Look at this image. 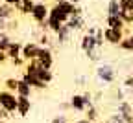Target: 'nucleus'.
<instances>
[{
  "instance_id": "3",
  "label": "nucleus",
  "mask_w": 133,
  "mask_h": 123,
  "mask_svg": "<svg viewBox=\"0 0 133 123\" xmlns=\"http://www.w3.org/2000/svg\"><path fill=\"white\" fill-rule=\"evenodd\" d=\"M124 37H126L124 29H115V28H105L104 29V41L111 46H118Z\"/></svg>"
},
{
  "instance_id": "24",
  "label": "nucleus",
  "mask_w": 133,
  "mask_h": 123,
  "mask_svg": "<svg viewBox=\"0 0 133 123\" xmlns=\"http://www.w3.org/2000/svg\"><path fill=\"white\" fill-rule=\"evenodd\" d=\"M118 17L122 19L124 26H129V24H133V13H131V11H120V13H118Z\"/></svg>"
},
{
  "instance_id": "42",
  "label": "nucleus",
  "mask_w": 133,
  "mask_h": 123,
  "mask_svg": "<svg viewBox=\"0 0 133 123\" xmlns=\"http://www.w3.org/2000/svg\"><path fill=\"white\" fill-rule=\"evenodd\" d=\"M128 123H133V118H131V119H129V121H128Z\"/></svg>"
},
{
  "instance_id": "36",
  "label": "nucleus",
  "mask_w": 133,
  "mask_h": 123,
  "mask_svg": "<svg viewBox=\"0 0 133 123\" xmlns=\"http://www.w3.org/2000/svg\"><path fill=\"white\" fill-rule=\"evenodd\" d=\"M85 81H87L85 77H78V79H76V83H78V84H85Z\"/></svg>"
},
{
  "instance_id": "22",
  "label": "nucleus",
  "mask_w": 133,
  "mask_h": 123,
  "mask_svg": "<svg viewBox=\"0 0 133 123\" xmlns=\"http://www.w3.org/2000/svg\"><path fill=\"white\" fill-rule=\"evenodd\" d=\"M118 13H120L118 0H109L107 2V15H118Z\"/></svg>"
},
{
  "instance_id": "2",
  "label": "nucleus",
  "mask_w": 133,
  "mask_h": 123,
  "mask_svg": "<svg viewBox=\"0 0 133 123\" xmlns=\"http://www.w3.org/2000/svg\"><path fill=\"white\" fill-rule=\"evenodd\" d=\"M0 107H2L8 114L17 112V94L8 92V90H0Z\"/></svg>"
},
{
  "instance_id": "33",
  "label": "nucleus",
  "mask_w": 133,
  "mask_h": 123,
  "mask_svg": "<svg viewBox=\"0 0 133 123\" xmlns=\"http://www.w3.org/2000/svg\"><path fill=\"white\" fill-rule=\"evenodd\" d=\"M2 2H6V4H9V6H13V7H17L21 0H2Z\"/></svg>"
},
{
  "instance_id": "20",
  "label": "nucleus",
  "mask_w": 133,
  "mask_h": 123,
  "mask_svg": "<svg viewBox=\"0 0 133 123\" xmlns=\"http://www.w3.org/2000/svg\"><path fill=\"white\" fill-rule=\"evenodd\" d=\"M17 86H19V79H15V77H8V79L4 81V84H2V88H4V90H8V92L17 94Z\"/></svg>"
},
{
  "instance_id": "10",
  "label": "nucleus",
  "mask_w": 133,
  "mask_h": 123,
  "mask_svg": "<svg viewBox=\"0 0 133 123\" xmlns=\"http://www.w3.org/2000/svg\"><path fill=\"white\" fill-rule=\"evenodd\" d=\"M69 103H70V109L76 110V112H85L87 110V105H85V97H83V94H74Z\"/></svg>"
},
{
  "instance_id": "27",
  "label": "nucleus",
  "mask_w": 133,
  "mask_h": 123,
  "mask_svg": "<svg viewBox=\"0 0 133 123\" xmlns=\"http://www.w3.org/2000/svg\"><path fill=\"white\" fill-rule=\"evenodd\" d=\"M9 44H11V41H9V37H8V35L6 33H0V50H8L9 48Z\"/></svg>"
},
{
  "instance_id": "23",
  "label": "nucleus",
  "mask_w": 133,
  "mask_h": 123,
  "mask_svg": "<svg viewBox=\"0 0 133 123\" xmlns=\"http://www.w3.org/2000/svg\"><path fill=\"white\" fill-rule=\"evenodd\" d=\"M85 55H87L89 61H100V57H102V48H98V46H96V48H92L91 51H87Z\"/></svg>"
},
{
  "instance_id": "11",
  "label": "nucleus",
  "mask_w": 133,
  "mask_h": 123,
  "mask_svg": "<svg viewBox=\"0 0 133 123\" xmlns=\"http://www.w3.org/2000/svg\"><path fill=\"white\" fill-rule=\"evenodd\" d=\"M79 46H81V50L87 53V51H91L92 48H96V39L92 37V35L85 33V35L81 37V41H79Z\"/></svg>"
},
{
  "instance_id": "40",
  "label": "nucleus",
  "mask_w": 133,
  "mask_h": 123,
  "mask_svg": "<svg viewBox=\"0 0 133 123\" xmlns=\"http://www.w3.org/2000/svg\"><path fill=\"white\" fill-rule=\"evenodd\" d=\"M0 123H6V119H0Z\"/></svg>"
},
{
  "instance_id": "12",
  "label": "nucleus",
  "mask_w": 133,
  "mask_h": 123,
  "mask_svg": "<svg viewBox=\"0 0 133 123\" xmlns=\"http://www.w3.org/2000/svg\"><path fill=\"white\" fill-rule=\"evenodd\" d=\"M66 26H69L72 31L83 29V28H85V19H83V15H74V17H70V19H69Z\"/></svg>"
},
{
  "instance_id": "28",
  "label": "nucleus",
  "mask_w": 133,
  "mask_h": 123,
  "mask_svg": "<svg viewBox=\"0 0 133 123\" xmlns=\"http://www.w3.org/2000/svg\"><path fill=\"white\" fill-rule=\"evenodd\" d=\"M104 123H126V121L122 119V116H120V114H111Z\"/></svg>"
},
{
  "instance_id": "21",
  "label": "nucleus",
  "mask_w": 133,
  "mask_h": 123,
  "mask_svg": "<svg viewBox=\"0 0 133 123\" xmlns=\"http://www.w3.org/2000/svg\"><path fill=\"white\" fill-rule=\"evenodd\" d=\"M118 48L124 51H133V35H126L122 39V42L118 44Z\"/></svg>"
},
{
  "instance_id": "15",
  "label": "nucleus",
  "mask_w": 133,
  "mask_h": 123,
  "mask_svg": "<svg viewBox=\"0 0 133 123\" xmlns=\"http://www.w3.org/2000/svg\"><path fill=\"white\" fill-rule=\"evenodd\" d=\"M70 35H72V29L66 26V24H63V28L56 33V37H57V44H65V42H69Z\"/></svg>"
},
{
  "instance_id": "44",
  "label": "nucleus",
  "mask_w": 133,
  "mask_h": 123,
  "mask_svg": "<svg viewBox=\"0 0 133 123\" xmlns=\"http://www.w3.org/2000/svg\"><path fill=\"white\" fill-rule=\"evenodd\" d=\"M0 90H2V86H0Z\"/></svg>"
},
{
  "instance_id": "17",
  "label": "nucleus",
  "mask_w": 133,
  "mask_h": 123,
  "mask_svg": "<svg viewBox=\"0 0 133 123\" xmlns=\"http://www.w3.org/2000/svg\"><path fill=\"white\" fill-rule=\"evenodd\" d=\"M31 86L28 83H24L22 79H19V86H17V97H30L31 96Z\"/></svg>"
},
{
  "instance_id": "32",
  "label": "nucleus",
  "mask_w": 133,
  "mask_h": 123,
  "mask_svg": "<svg viewBox=\"0 0 133 123\" xmlns=\"http://www.w3.org/2000/svg\"><path fill=\"white\" fill-rule=\"evenodd\" d=\"M124 86H128V88H131V86H133V77L131 75H128L126 79H124V83H122Z\"/></svg>"
},
{
  "instance_id": "4",
  "label": "nucleus",
  "mask_w": 133,
  "mask_h": 123,
  "mask_svg": "<svg viewBox=\"0 0 133 123\" xmlns=\"http://www.w3.org/2000/svg\"><path fill=\"white\" fill-rule=\"evenodd\" d=\"M48 13H50V7L46 6V4H43V2H39V4H35L33 6V11H31V19L35 20L37 24H44L46 20H48Z\"/></svg>"
},
{
  "instance_id": "34",
  "label": "nucleus",
  "mask_w": 133,
  "mask_h": 123,
  "mask_svg": "<svg viewBox=\"0 0 133 123\" xmlns=\"http://www.w3.org/2000/svg\"><path fill=\"white\" fill-rule=\"evenodd\" d=\"M8 118H9V114H8L2 107H0V119H8Z\"/></svg>"
},
{
  "instance_id": "6",
  "label": "nucleus",
  "mask_w": 133,
  "mask_h": 123,
  "mask_svg": "<svg viewBox=\"0 0 133 123\" xmlns=\"http://www.w3.org/2000/svg\"><path fill=\"white\" fill-rule=\"evenodd\" d=\"M37 63H39V66L44 68V70H52V66H54L52 50H50V48H41L39 55H37Z\"/></svg>"
},
{
  "instance_id": "43",
  "label": "nucleus",
  "mask_w": 133,
  "mask_h": 123,
  "mask_svg": "<svg viewBox=\"0 0 133 123\" xmlns=\"http://www.w3.org/2000/svg\"><path fill=\"white\" fill-rule=\"evenodd\" d=\"M129 75H131V77H133V70H131V74H129Z\"/></svg>"
},
{
  "instance_id": "35",
  "label": "nucleus",
  "mask_w": 133,
  "mask_h": 123,
  "mask_svg": "<svg viewBox=\"0 0 133 123\" xmlns=\"http://www.w3.org/2000/svg\"><path fill=\"white\" fill-rule=\"evenodd\" d=\"M8 61V55H6V51L4 50H0V63H6Z\"/></svg>"
},
{
  "instance_id": "37",
  "label": "nucleus",
  "mask_w": 133,
  "mask_h": 123,
  "mask_svg": "<svg viewBox=\"0 0 133 123\" xmlns=\"http://www.w3.org/2000/svg\"><path fill=\"white\" fill-rule=\"evenodd\" d=\"M74 123H92V121H89L87 118H83V119H78V121H74Z\"/></svg>"
},
{
  "instance_id": "26",
  "label": "nucleus",
  "mask_w": 133,
  "mask_h": 123,
  "mask_svg": "<svg viewBox=\"0 0 133 123\" xmlns=\"http://www.w3.org/2000/svg\"><path fill=\"white\" fill-rule=\"evenodd\" d=\"M120 11H131L133 13V0H118Z\"/></svg>"
},
{
  "instance_id": "8",
  "label": "nucleus",
  "mask_w": 133,
  "mask_h": 123,
  "mask_svg": "<svg viewBox=\"0 0 133 123\" xmlns=\"http://www.w3.org/2000/svg\"><path fill=\"white\" fill-rule=\"evenodd\" d=\"M48 17H50V19H54V20H57V22H61V24H66V22H69V19H70V17L59 7V4H54L52 7H50Z\"/></svg>"
},
{
  "instance_id": "38",
  "label": "nucleus",
  "mask_w": 133,
  "mask_h": 123,
  "mask_svg": "<svg viewBox=\"0 0 133 123\" xmlns=\"http://www.w3.org/2000/svg\"><path fill=\"white\" fill-rule=\"evenodd\" d=\"M69 2H72L74 6H79V2H81V0H69Z\"/></svg>"
},
{
  "instance_id": "19",
  "label": "nucleus",
  "mask_w": 133,
  "mask_h": 123,
  "mask_svg": "<svg viewBox=\"0 0 133 123\" xmlns=\"http://www.w3.org/2000/svg\"><path fill=\"white\" fill-rule=\"evenodd\" d=\"M37 77H39L44 84H50V83L54 81V72H52V70H44V68H41L39 74H37Z\"/></svg>"
},
{
  "instance_id": "41",
  "label": "nucleus",
  "mask_w": 133,
  "mask_h": 123,
  "mask_svg": "<svg viewBox=\"0 0 133 123\" xmlns=\"http://www.w3.org/2000/svg\"><path fill=\"white\" fill-rule=\"evenodd\" d=\"M129 90H131V96H133V86H131V88H129Z\"/></svg>"
},
{
  "instance_id": "1",
  "label": "nucleus",
  "mask_w": 133,
  "mask_h": 123,
  "mask_svg": "<svg viewBox=\"0 0 133 123\" xmlns=\"http://www.w3.org/2000/svg\"><path fill=\"white\" fill-rule=\"evenodd\" d=\"M96 77L102 81V83H105V84H111V83H115V79H116V70H115L113 64L104 63V64H100V66L96 68Z\"/></svg>"
},
{
  "instance_id": "16",
  "label": "nucleus",
  "mask_w": 133,
  "mask_h": 123,
  "mask_svg": "<svg viewBox=\"0 0 133 123\" xmlns=\"http://www.w3.org/2000/svg\"><path fill=\"white\" fill-rule=\"evenodd\" d=\"M21 51H22V44H21V42H13V41H11L9 48L6 50V55H8V59L11 61V59H15V57H21Z\"/></svg>"
},
{
  "instance_id": "7",
  "label": "nucleus",
  "mask_w": 133,
  "mask_h": 123,
  "mask_svg": "<svg viewBox=\"0 0 133 123\" xmlns=\"http://www.w3.org/2000/svg\"><path fill=\"white\" fill-rule=\"evenodd\" d=\"M116 114H120L122 119L128 123V121L133 118V105H131L129 101H126V99L118 101V105H116Z\"/></svg>"
},
{
  "instance_id": "29",
  "label": "nucleus",
  "mask_w": 133,
  "mask_h": 123,
  "mask_svg": "<svg viewBox=\"0 0 133 123\" xmlns=\"http://www.w3.org/2000/svg\"><path fill=\"white\" fill-rule=\"evenodd\" d=\"M11 64L17 66V68H21V66H26V61L22 57H15V59H11Z\"/></svg>"
},
{
  "instance_id": "5",
  "label": "nucleus",
  "mask_w": 133,
  "mask_h": 123,
  "mask_svg": "<svg viewBox=\"0 0 133 123\" xmlns=\"http://www.w3.org/2000/svg\"><path fill=\"white\" fill-rule=\"evenodd\" d=\"M39 51H41V46H39V42H26V44H22L21 57H22V59L28 63V61H33V59H37Z\"/></svg>"
},
{
  "instance_id": "30",
  "label": "nucleus",
  "mask_w": 133,
  "mask_h": 123,
  "mask_svg": "<svg viewBox=\"0 0 133 123\" xmlns=\"http://www.w3.org/2000/svg\"><path fill=\"white\" fill-rule=\"evenodd\" d=\"M52 123H69V118H66L65 114H59V116H56L52 119Z\"/></svg>"
},
{
  "instance_id": "14",
  "label": "nucleus",
  "mask_w": 133,
  "mask_h": 123,
  "mask_svg": "<svg viewBox=\"0 0 133 123\" xmlns=\"http://www.w3.org/2000/svg\"><path fill=\"white\" fill-rule=\"evenodd\" d=\"M33 6H35V2H33V0H21V2H19V6H17L15 9L19 11L21 15H31Z\"/></svg>"
},
{
  "instance_id": "13",
  "label": "nucleus",
  "mask_w": 133,
  "mask_h": 123,
  "mask_svg": "<svg viewBox=\"0 0 133 123\" xmlns=\"http://www.w3.org/2000/svg\"><path fill=\"white\" fill-rule=\"evenodd\" d=\"M105 24H107V28H115V29H124L126 28L118 15H107L105 17Z\"/></svg>"
},
{
  "instance_id": "25",
  "label": "nucleus",
  "mask_w": 133,
  "mask_h": 123,
  "mask_svg": "<svg viewBox=\"0 0 133 123\" xmlns=\"http://www.w3.org/2000/svg\"><path fill=\"white\" fill-rule=\"evenodd\" d=\"M85 116H87V119H89V121H92V123H94V121L98 119V109L92 105L91 109H87V110H85Z\"/></svg>"
},
{
  "instance_id": "31",
  "label": "nucleus",
  "mask_w": 133,
  "mask_h": 123,
  "mask_svg": "<svg viewBox=\"0 0 133 123\" xmlns=\"http://www.w3.org/2000/svg\"><path fill=\"white\" fill-rule=\"evenodd\" d=\"M11 20H6V19H0V33H6V28Z\"/></svg>"
},
{
  "instance_id": "18",
  "label": "nucleus",
  "mask_w": 133,
  "mask_h": 123,
  "mask_svg": "<svg viewBox=\"0 0 133 123\" xmlns=\"http://www.w3.org/2000/svg\"><path fill=\"white\" fill-rule=\"evenodd\" d=\"M13 13H15L13 6H9V4H6V2H2V0H0V19H6V20H11V17H13Z\"/></svg>"
},
{
  "instance_id": "39",
  "label": "nucleus",
  "mask_w": 133,
  "mask_h": 123,
  "mask_svg": "<svg viewBox=\"0 0 133 123\" xmlns=\"http://www.w3.org/2000/svg\"><path fill=\"white\" fill-rule=\"evenodd\" d=\"M54 2H56V4H61V2H65V0H54Z\"/></svg>"
},
{
  "instance_id": "9",
  "label": "nucleus",
  "mask_w": 133,
  "mask_h": 123,
  "mask_svg": "<svg viewBox=\"0 0 133 123\" xmlns=\"http://www.w3.org/2000/svg\"><path fill=\"white\" fill-rule=\"evenodd\" d=\"M31 110V101L30 97H17V114L21 118H26Z\"/></svg>"
}]
</instances>
